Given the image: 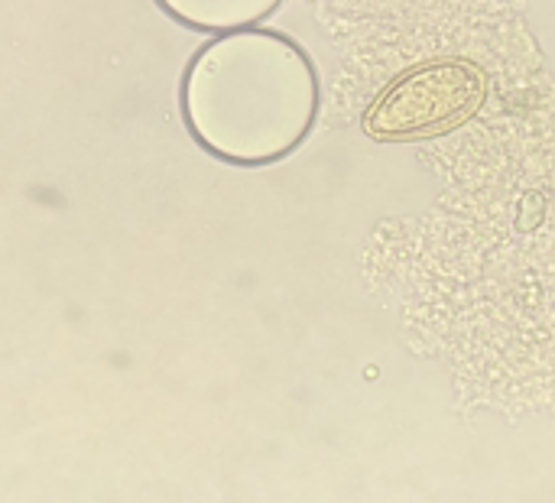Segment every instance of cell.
<instances>
[{
	"instance_id": "3",
	"label": "cell",
	"mask_w": 555,
	"mask_h": 503,
	"mask_svg": "<svg viewBox=\"0 0 555 503\" xmlns=\"http://www.w3.org/2000/svg\"><path fill=\"white\" fill-rule=\"evenodd\" d=\"M156 3L185 29H205V33H231V29L254 26L280 7V0H156Z\"/></svg>"
},
{
	"instance_id": "1",
	"label": "cell",
	"mask_w": 555,
	"mask_h": 503,
	"mask_svg": "<svg viewBox=\"0 0 555 503\" xmlns=\"http://www.w3.org/2000/svg\"><path fill=\"white\" fill-rule=\"evenodd\" d=\"M315 114V65L286 33L263 26L218 33L185 65V127L221 163L286 159L309 137Z\"/></svg>"
},
{
	"instance_id": "2",
	"label": "cell",
	"mask_w": 555,
	"mask_h": 503,
	"mask_svg": "<svg viewBox=\"0 0 555 503\" xmlns=\"http://www.w3.org/2000/svg\"><path fill=\"white\" fill-rule=\"evenodd\" d=\"M488 101V78L475 62L442 59L397 78L364 114V133L380 143L426 140L468 124Z\"/></svg>"
}]
</instances>
